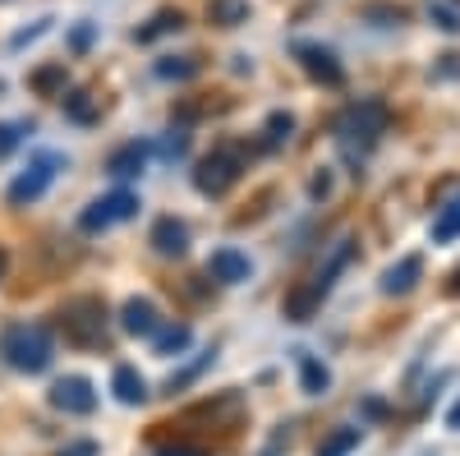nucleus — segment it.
<instances>
[{
	"label": "nucleus",
	"instance_id": "obj_1",
	"mask_svg": "<svg viewBox=\"0 0 460 456\" xmlns=\"http://www.w3.org/2000/svg\"><path fill=\"white\" fill-rule=\"evenodd\" d=\"M382 134H387V106H382L377 97L350 102L341 111V121H336V139H341V148H345V157H350V162L368 157Z\"/></svg>",
	"mask_w": 460,
	"mask_h": 456
},
{
	"label": "nucleus",
	"instance_id": "obj_2",
	"mask_svg": "<svg viewBox=\"0 0 460 456\" xmlns=\"http://www.w3.org/2000/svg\"><path fill=\"white\" fill-rule=\"evenodd\" d=\"M0 355H5L10 369H19V373H42V369H51L56 346H51V332L42 323H14L0 336Z\"/></svg>",
	"mask_w": 460,
	"mask_h": 456
},
{
	"label": "nucleus",
	"instance_id": "obj_3",
	"mask_svg": "<svg viewBox=\"0 0 460 456\" xmlns=\"http://www.w3.org/2000/svg\"><path fill=\"white\" fill-rule=\"evenodd\" d=\"M345 263H350V240H341L336 245V254H332V263H327V268L309 282V286H299L290 300H286V318L290 323H309L314 314H318V304L327 300V291H332V282L345 273Z\"/></svg>",
	"mask_w": 460,
	"mask_h": 456
},
{
	"label": "nucleus",
	"instance_id": "obj_4",
	"mask_svg": "<svg viewBox=\"0 0 460 456\" xmlns=\"http://www.w3.org/2000/svg\"><path fill=\"white\" fill-rule=\"evenodd\" d=\"M60 327L65 336L74 341V346H97V341L106 336V304L84 295V300H69L60 309Z\"/></svg>",
	"mask_w": 460,
	"mask_h": 456
},
{
	"label": "nucleus",
	"instance_id": "obj_5",
	"mask_svg": "<svg viewBox=\"0 0 460 456\" xmlns=\"http://www.w3.org/2000/svg\"><path fill=\"white\" fill-rule=\"evenodd\" d=\"M60 166H65V162L56 157V152H37V157L28 162V171L5 189V203H10V208H28V203H37V199H42L47 189H51V180H56Z\"/></svg>",
	"mask_w": 460,
	"mask_h": 456
},
{
	"label": "nucleus",
	"instance_id": "obj_6",
	"mask_svg": "<svg viewBox=\"0 0 460 456\" xmlns=\"http://www.w3.org/2000/svg\"><path fill=\"white\" fill-rule=\"evenodd\" d=\"M240 171H244L240 152H235V148H217L212 157L199 162V171H194V189H199V194H208V199H221L226 189L240 180Z\"/></svg>",
	"mask_w": 460,
	"mask_h": 456
},
{
	"label": "nucleus",
	"instance_id": "obj_7",
	"mask_svg": "<svg viewBox=\"0 0 460 456\" xmlns=\"http://www.w3.org/2000/svg\"><path fill=\"white\" fill-rule=\"evenodd\" d=\"M129 217H138V194H129V189H115V194H106V199H97V203H88V208H84L79 231L97 236V231H106V226L129 221Z\"/></svg>",
	"mask_w": 460,
	"mask_h": 456
},
{
	"label": "nucleus",
	"instance_id": "obj_8",
	"mask_svg": "<svg viewBox=\"0 0 460 456\" xmlns=\"http://www.w3.org/2000/svg\"><path fill=\"white\" fill-rule=\"evenodd\" d=\"M51 406L65 410V415H93L97 410V392H93L88 378L69 373V378H60V383L51 388Z\"/></svg>",
	"mask_w": 460,
	"mask_h": 456
},
{
	"label": "nucleus",
	"instance_id": "obj_9",
	"mask_svg": "<svg viewBox=\"0 0 460 456\" xmlns=\"http://www.w3.org/2000/svg\"><path fill=\"white\" fill-rule=\"evenodd\" d=\"M295 56H299V65H304V74L309 79H318V84H327V88H336L341 79H345V69H341V60L327 51V47H314V42H299L295 47Z\"/></svg>",
	"mask_w": 460,
	"mask_h": 456
},
{
	"label": "nucleus",
	"instance_id": "obj_10",
	"mask_svg": "<svg viewBox=\"0 0 460 456\" xmlns=\"http://www.w3.org/2000/svg\"><path fill=\"white\" fill-rule=\"evenodd\" d=\"M208 277L221 282V286H240V282L253 277V263H249L240 249H217V254L208 258Z\"/></svg>",
	"mask_w": 460,
	"mask_h": 456
},
{
	"label": "nucleus",
	"instance_id": "obj_11",
	"mask_svg": "<svg viewBox=\"0 0 460 456\" xmlns=\"http://www.w3.org/2000/svg\"><path fill=\"white\" fill-rule=\"evenodd\" d=\"M152 249L162 258H180L189 249V226L180 217H157V226H152Z\"/></svg>",
	"mask_w": 460,
	"mask_h": 456
},
{
	"label": "nucleus",
	"instance_id": "obj_12",
	"mask_svg": "<svg viewBox=\"0 0 460 456\" xmlns=\"http://www.w3.org/2000/svg\"><path fill=\"white\" fill-rule=\"evenodd\" d=\"M120 327L129 332V336H152L162 327V318H157V304L152 300H125V309H120Z\"/></svg>",
	"mask_w": 460,
	"mask_h": 456
},
{
	"label": "nucleus",
	"instance_id": "obj_13",
	"mask_svg": "<svg viewBox=\"0 0 460 456\" xmlns=\"http://www.w3.org/2000/svg\"><path fill=\"white\" fill-rule=\"evenodd\" d=\"M111 392H115V401H120V406H143L147 401V378L134 364H120V369L111 373Z\"/></svg>",
	"mask_w": 460,
	"mask_h": 456
},
{
	"label": "nucleus",
	"instance_id": "obj_14",
	"mask_svg": "<svg viewBox=\"0 0 460 456\" xmlns=\"http://www.w3.org/2000/svg\"><path fill=\"white\" fill-rule=\"evenodd\" d=\"M419 277H424V258H419V254H405L396 268H387V277H382V295H410Z\"/></svg>",
	"mask_w": 460,
	"mask_h": 456
},
{
	"label": "nucleus",
	"instance_id": "obj_15",
	"mask_svg": "<svg viewBox=\"0 0 460 456\" xmlns=\"http://www.w3.org/2000/svg\"><path fill=\"white\" fill-rule=\"evenodd\" d=\"M295 364H299V388L309 392V397H323V392L332 388V369H327L318 355H309V351H295Z\"/></svg>",
	"mask_w": 460,
	"mask_h": 456
},
{
	"label": "nucleus",
	"instance_id": "obj_16",
	"mask_svg": "<svg viewBox=\"0 0 460 456\" xmlns=\"http://www.w3.org/2000/svg\"><path fill=\"white\" fill-rule=\"evenodd\" d=\"M147 152H152V148L134 139V143H125V148H115V152H111L106 171H111L115 180H129V175H138V171L147 166Z\"/></svg>",
	"mask_w": 460,
	"mask_h": 456
},
{
	"label": "nucleus",
	"instance_id": "obj_17",
	"mask_svg": "<svg viewBox=\"0 0 460 456\" xmlns=\"http://www.w3.org/2000/svg\"><path fill=\"white\" fill-rule=\"evenodd\" d=\"M208 14L221 28H240V23H249V0H212Z\"/></svg>",
	"mask_w": 460,
	"mask_h": 456
},
{
	"label": "nucleus",
	"instance_id": "obj_18",
	"mask_svg": "<svg viewBox=\"0 0 460 456\" xmlns=\"http://www.w3.org/2000/svg\"><path fill=\"white\" fill-rule=\"evenodd\" d=\"M152 341H157V355H166V360H171V355L189 351V341H194V332H189L184 323H175V327H166V332L157 327V332H152Z\"/></svg>",
	"mask_w": 460,
	"mask_h": 456
},
{
	"label": "nucleus",
	"instance_id": "obj_19",
	"mask_svg": "<svg viewBox=\"0 0 460 456\" xmlns=\"http://www.w3.org/2000/svg\"><path fill=\"white\" fill-rule=\"evenodd\" d=\"M65 116H69L74 125H97V121H102V106H97L88 93H74V97H65Z\"/></svg>",
	"mask_w": 460,
	"mask_h": 456
},
{
	"label": "nucleus",
	"instance_id": "obj_20",
	"mask_svg": "<svg viewBox=\"0 0 460 456\" xmlns=\"http://www.w3.org/2000/svg\"><path fill=\"white\" fill-rule=\"evenodd\" d=\"M180 28H184V14H180V10H162L147 28H138V32H134V42H157L162 32H180Z\"/></svg>",
	"mask_w": 460,
	"mask_h": 456
},
{
	"label": "nucleus",
	"instance_id": "obj_21",
	"mask_svg": "<svg viewBox=\"0 0 460 456\" xmlns=\"http://www.w3.org/2000/svg\"><path fill=\"white\" fill-rule=\"evenodd\" d=\"M460 240V203H447L433 221V245H451Z\"/></svg>",
	"mask_w": 460,
	"mask_h": 456
},
{
	"label": "nucleus",
	"instance_id": "obj_22",
	"mask_svg": "<svg viewBox=\"0 0 460 456\" xmlns=\"http://www.w3.org/2000/svg\"><path fill=\"white\" fill-rule=\"evenodd\" d=\"M290 130H295L290 111H272V116H267V139H262V148H281V143L290 139Z\"/></svg>",
	"mask_w": 460,
	"mask_h": 456
},
{
	"label": "nucleus",
	"instance_id": "obj_23",
	"mask_svg": "<svg viewBox=\"0 0 460 456\" xmlns=\"http://www.w3.org/2000/svg\"><path fill=\"white\" fill-rule=\"evenodd\" d=\"M359 447V429H336L327 443H318V456H350Z\"/></svg>",
	"mask_w": 460,
	"mask_h": 456
},
{
	"label": "nucleus",
	"instance_id": "obj_24",
	"mask_svg": "<svg viewBox=\"0 0 460 456\" xmlns=\"http://www.w3.org/2000/svg\"><path fill=\"white\" fill-rule=\"evenodd\" d=\"M157 74H162V79H194L199 60H194V56H171V60L157 65Z\"/></svg>",
	"mask_w": 460,
	"mask_h": 456
},
{
	"label": "nucleus",
	"instance_id": "obj_25",
	"mask_svg": "<svg viewBox=\"0 0 460 456\" xmlns=\"http://www.w3.org/2000/svg\"><path fill=\"white\" fill-rule=\"evenodd\" d=\"M32 88L42 93V97H51L56 88H65V65H47V69H37V74H32Z\"/></svg>",
	"mask_w": 460,
	"mask_h": 456
},
{
	"label": "nucleus",
	"instance_id": "obj_26",
	"mask_svg": "<svg viewBox=\"0 0 460 456\" xmlns=\"http://www.w3.org/2000/svg\"><path fill=\"white\" fill-rule=\"evenodd\" d=\"M23 134H28V125H0V157H10Z\"/></svg>",
	"mask_w": 460,
	"mask_h": 456
},
{
	"label": "nucleus",
	"instance_id": "obj_27",
	"mask_svg": "<svg viewBox=\"0 0 460 456\" xmlns=\"http://www.w3.org/2000/svg\"><path fill=\"white\" fill-rule=\"evenodd\" d=\"M184 148H189V139H184L180 130H175V134H171V139L162 143V152H166V157H184Z\"/></svg>",
	"mask_w": 460,
	"mask_h": 456
},
{
	"label": "nucleus",
	"instance_id": "obj_28",
	"mask_svg": "<svg viewBox=\"0 0 460 456\" xmlns=\"http://www.w3.org/2000/svg\"><path fill=\"white\" fill-rule=\"evenodd\" d=\"M429 14H433V23H438V28H447V32H456V28H460V19H456L451 10H429Z\"/></svg>",
	"mask_w": 460,
	"mask_h": 456
},
{
	"label": "nucleus",
	"instance_id": "obj_29",
	"mask_svg": "<svg viewBox=\"0 0 460 456\" xmlns=\"http://www.w3.org/2000/svg\"><path fill=\"white\" fill-rule=\"evenodd\" d=\"M60 456H97V443H69Z\"/></svg>",
	"mask_w": 460,
	"mask_h": 456
},
{
	"label": "nucleus",
	"instance_id": "obj_30",
	"mask_svg": "<svg viewBox=\"0 0 460 456\" xmlns=\"http://www.w3.org/2000/svg\"><path fill=\"white\" fill-rule=\"evenodd\" d=\"M69 42L79 47V51H84V47H93V28H74V37H69Z\"/></svg>",
	"mask_w": 460,
	"mask_h": 456
},
{
	"label": "nucleus",
	"instance_id": "obj_31",
	"mask_svg": "<svg viewBox=\"0 0 460 456\" xmlns=\"http://www.w3.org/2000/svg\"><path fill=\"white\" fill-rule=\"evenodd\" d=\"M157 456H208V452H199V447H162Z\"/></svg>",
	"mask_w": 460,
	"mask_h": 456
},
{
	"label": "nucleus",
	"instance_id": "obj_32",
	"mask_svg": "<svg viewBox=\"0 0 460 456\" xmlns=\"http://www.w3.org/2000/svg\"><path fill=\"white\" fill-rule=\"evenodd\" d=\"M447 429H460V401L447 410Z\"/></svg>",
	"mask_w": 460,
	"mask_h": 456
},
{
	"label": "nucleus",
	"instance_id": "obj_33",
	"mask_svg": "<svg viewBox=\"0 0 460 456\" xmlns=\"http://www.w3.org/2000/svg\"><path fill=\"white\" fill-rule=\"evenodd\" d=\"M0 273H5V254H0Z\"/></svg>",
	"mask_w": 460,
	"mask_h": 456
}]
</instances>
